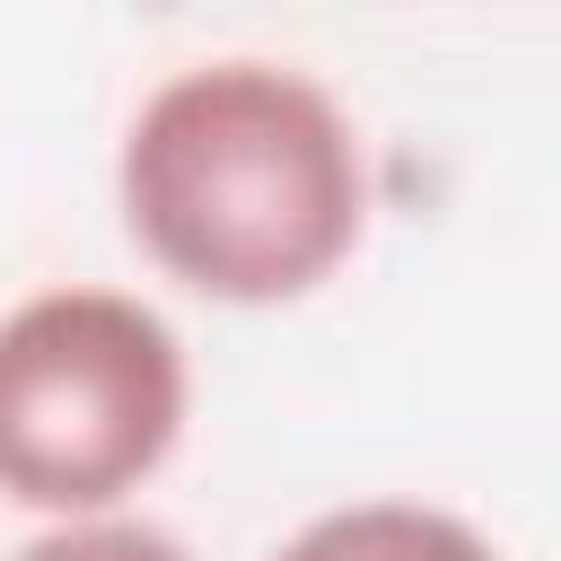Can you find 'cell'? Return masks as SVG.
I'll list each match as a JSON object with an SVG mask.
<instances>
[{
  "label": "cell",
  "instance_id": "cell-1",
  "mask_svg": "<svg viewBox=\"0 0 561 561\" xmlns=\"http://www.w3.org/2000/svg\"><path fill=\"white\" fill-rule=\"evenodd\" d=\"M131 245L210 307L316 298L368 237L377 184L351 105L298 61L167 70L114 149Z\"/></svg>",
  "mask_w": 561,
  "mask_h": 561
},
{
  "label": "cell",
  "instance_id": "cell-2",
  "mask_svg": "<svg viewBox=\"0 0 561 561\" xmlns=\"http://www.w3.org/2000/svg\"><path fill=\"white\" fill-rule=\"evenodd\" d=\"M184 333L96 280H53L0 316V500L35 517H114L184 438Z\"/></svg>",
  "mask_w": 561,
  "mask_h": 561
},
{
  "label": "cell",
  "instance_id": "cell-3",
  "mask_svg": "<svg viewBox=\"0 0 561 561\" xmlns=\"http://www.w3.org/2000/svg\"><path fill=\"white\" fill-rule=\"evenodd\" d=\"M272 561H500L491 535L438 500H342L316 508Z\"/></svg>",
  "mask_w": 561,
  "mask_h": 561
},
{
  "label": "cell",
  "instance_id": "cell-4",
  "mask_svg": "<svg viewBox=\"0 0 561 561\" xmlns=\"http://www.w3.org/2000/svg\"><path fill=\"white\" fill-rule=\"evenodd\" d=\"M9 561H193V543L167 535L158 517L114 508V517H61V526H44V535H26Z\"/></svg>",
  "mask_w": 561,
  "mask_h": 561
}]
</instances>
